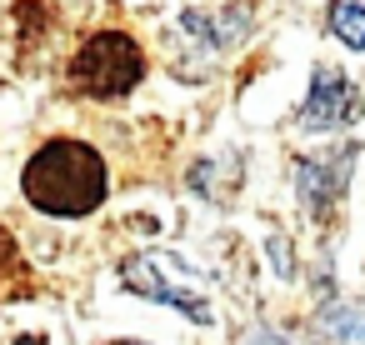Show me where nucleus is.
I'll return each instance as SVG.
<instances>
[{"mask_svg":"<svg viewBox=\"0 0 365 345\" xmlns=\"http://www.w3.org/2000/svg\"><path fill=\"white\" fill-rule=\"evenodd\" d=\"M110 345H145V340H110Z\"/></svg>","mask_w":365,"mask_h":345,"instance_id":"nucleus-12","label":"nucleus"},{"mask_svg":"<svg viewBox=\"0 0 365 345\" xmlns=\"http://www.w3.org/2000/svg\"><path fill=\"white\" fill-rule=\"evenodd\" d=\"M185 280H190V270L180 260H170V255H130L120 265V285L125 290H135L145 300H165L180 315H190V320H210V300L200 290H190Z\"/></svg>","mask_w":365,"mask_h":345,"instance_id":"nucleus-3","label":"nucleus"},{"mask_svg":"<svg viewBox=\"0 0 365 345\" xmlns=\"http://www.w3.org/2000/svg\"><path fill=\"white\" fill-rule=\"evenodd\" d=\"M355 150L360 145H335L325 155H300L295 160V190H300V200L315 220L335 215V205L345 195V180H350V165H355Z\"/></svg>","mask_w":365,"mask_h":345,"instance_id":"nucleus-4","label":"nucleus"},{"mask_svg":"<svg viewBox=\"0 0 365 345\" xmlns=\"http://www.w3.org/2000/svg\"><path fill=\"white\" fill-rule=\"evenodd\" d=\"M320 330L335 340V345H365V310H350V305H335L320 315Z\"/></svg>","mask_w":365,"mask_h":345,"instance_id":"nucleus-8","label":"nucleus"},{"mask_svg":"<svg viewBox=\"0 0 365 345\" xmlns=\"http://www.w3.org/2000/svg\"><path fill=\"white\" fill-rule=\"evenodd\" d=\"M245 345H290V340H285V335H275V330H255Z\"/></svg>","mask_w":365,"mask_h":345,"instance_id":"nucleus-9","label":"nucleus"},{"mask_svg":"<svg viewBox=\"0 0 365 345\" xmlns=\"http://www.w3.org/2000/svg\"><path fill=\"white\" fill-rule=\"evenodd\" d=\"M21 190L46 215H91L106 200V160L86 140H46L21 175Z\"/></svg>","mask_w":365,"mask_h":345,"instance_id":"nucleus-1","label":"nucleus"},{"mask_svg":"<svg viewBox=\"0 0 365 345\" xmlns=\"http://www.w3.org/2000/svg\"><path fill=\"white\" fill-rule=\"evenodd\" d=\"M66 76H71L76 91L96 96V101H115V96H125V91L140 86L145 56H140V46L125 31H101V36H91L71 56V71Z\"/></svg>","mask_w":365,"mask_h":345,"instance_id":"nucleus-2","label":"nucleus"},{"mask_svg":"<svg viewBox=\"0 0 365 345\" xmlns=\"http://www.w3.org/2000/svg\"><path fill=\"white\" fill-rule=\"evenodd\" d=\"M360 110H365V96L355 91V81H350L345 71L325 66V71H315V81H310V96H305V105H300V125H305V130H340V125H355Z\"/></svg>","mask_w":365,"mask_h":345,"instance_id":"nucleus-5","label":"nucleus"},{"mask_svg":"<svg viewBox=\"0 0 365 345\" xmlns=\"http://www.w3.org/2000/svg\"><path fill=\"white\" fill-rule=\"evenodd\" d=\"M16 345H46V340H41V335H21Z\"/></svg>","mask_w":365,"mask_h":345,"instance_id":"nucleus-11","label":"nucleus"},{"mask_svg":"<svg viewBox=\"0 0 365 345\" xmlns=\"http://www.w3.org/2000/svg\"><path fill=\"white\" fill-rule=\"evenodd\" d=\"M31 295H41V280L31 275V265H26V255H21V245H16V235L11 230H0V300H31Z\"/></svg>","mask_w":365,"mask_h":345,"instance_id":"nucleus-6","label":"nucleus"},{"mask_svg":"<svg viewBox=\"0 0 365 345\" xmlns=\"http://www.w3.org/2000/svg\"><path fill=\"white\" fill-rule=\"evenodd\" d=\"M270 255L280 260V275H290V245H280V240H270Z\"/></svg>","mask_w":365,"mask_h":345,"instance_id":"nucleus-10","label":"nucleus"},{"mask_svg":"<svg viewBox=\"0 0 365 345\" xmlns=\"http://www.w3.org/2000/svg\"><path fill=\"white\" fill-rule=\"evenodd\" d=\"M325 21H330V31H335V41H340V46H350V51H365V6L335 0V6L325 11Z\"/></svg>","mask_w":365,"mask_h":345,"instance_id":"nucleus-7","label":"nucleus"}]
</instances>
